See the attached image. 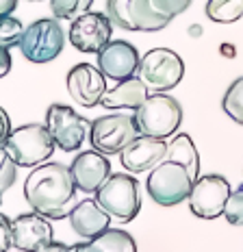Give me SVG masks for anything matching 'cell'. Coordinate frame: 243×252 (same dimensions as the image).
<instances>
[{
    "label": "cell",
    "mask_w": 243,
    "mask_h": 252,
    "mask_svg": "<svg viewBox=\"0 0 243 252\" xmlns=\"http://www.w3.org/2000/svg\"><path fill=\"white\" fill-rule=\"evenodd\" d=\"M76 193L72 170L63 163H41L24 183V198L30 209L48 220H63L70 215V204Z\"/></svg>",
    "instance_id": "6da1fadb"
},
{
    "label": "cell",
    "mask_w": 243,
    "mask_h": 252,
    "mask_svg": "<svg viewBox=\"0 0 243 252\" xmlns=\"http://www.w3.org/2000/svg\"><path fill=\"white\" fill-rule=\"evenodd\" d=\"M55 148V137L50 135L48 126L41 124H24L20 128H13L7 141H2V150L20 167H37L46 163Z\"/></svg>",
    "instance_id": "7a4b0ae2"
},
{
    "label": "cell",
    "mask_w": 243,
    "mask_h": 252,
    "mask_svg": "<svg viewBox=\"0 0 243 252\" xmlns=\"http://www.w3.org/2000/svg\"><path fill=\"white\" fill-rule=\"evenodd\" d=\"M135 120L141 135L167 139L178 130L182 122V107L176 98L163 94H152L148 100L135 109Z\"/></svg>",
    "instance_id": "3957f363"
},
{
    "label": "cell",
    "mask_w": 243,
    "mask_h": 252,
    "mask_svg": "<svg viewBox=\"0 0 243 252\" xmlns=\"http://www.w3.org/2000/svg\"><path fill=\"white\" fill-rule=\"evenodd\" d=\"M193 178L182 163L176 161H163L148 176V193L161 207H174L182 200H189L193 189Z\"/></svg>",
    "instance_id": "277c9868"
},
{
    "label": "cell",
    "mask_w": 243,
    "mask_h": 252,
    "mask_svg": "<svg viewBox=\"0 0 243 252\" xmlns=\"http://www.w3.org/2000/svg\"><path fill=\"white\" fill-rule=\"evenodd\" d=\"M141 135L139 126H137L135 115L126 113H111L102 118L93 120L91 128H89V141H91L93 150L102 152V155H120L133 139Z\"/></svg>",
    "instance_id": "5b68a950"
},
{
    "label": "cell",
    "mask_w": 243,
    "mask_h": 252,
    "mask_svg": "<svg viewBox=\"0 0 243 252\" xmlns=\"http://www.w3.org/2000/svg\"><path fill=\"white\" fill-rule=\"evenodd\" d=\"M137 76L146 83V87L152 94H163L174 89L182 81L184 63L170 48H154L141 57Z\"/></svg>",
    "instance_id": "8992f818"
},
{
    "label": "cell",
    "mask_w": 243,
    "mask_h": 252,
    "mask_svg": "<svg viewBox=\"0 0 243 252\" xmlns=\"http://www.w3.org/2000/svg\"><path fill=\"white\" fill-rule=\"evenodd\" d=\"M96 200L113 215L118 222H133L141 211V198L137 181L130 174H111L96 191Z\"/></svg>",
    "instance_id": "52a82bcc"
},
{
    "label": "cell",
    "mask_w": 243,
    "mask_h": 252,
    "mask_svg": "<svg viewBox=\"0 0 243 252\" xmlns=\"http://www.w3.org/2000/svg\"><path fill=\"white\" fill-rule=\"evenodd\" d=\"M65 46V33L57 18L35 20L24 29L20 50L30 63H48L61 55Z\"/></svg>",
    "instance_id": "ba28073f"
},
{
    "label": "cell",
    "mask_w": 243,
    "mask_h": 252,
    "mask_svg": "<svg viewBox=\"0 0 243 252\" xmlns=\"http://www.w3.org/2000/svg\"><path fill=\"white\" fill-rule=\"evenodd\" d=\"M107 13L111 22L124 31L156 33L172 22L154 11L150 0H107Z\"/></svg>",
    "instance_id": "9c48e42d"
},
{
    "label": "cell",
    "mask_w": 243,
    "mask_h": 252,
    "mask_svg": "<svg viewBox=\"0 0 243 252\" xmlns=\"http://www.w3.org/2000/svg\"><path fill=\"white\" fill-rule=\"evenodd\" d=\"M230 193V183L221 174L200 176L193 183L191 196H189V209L193 215L202 220H215L224 215Z\"/></svg>",
    "instance_id": "30bf717a"
},
{
    "label": "cell",
    "mask_w": 243,
    "mask_h": 252,
    "mask_svg": "<svg viewBox=\"0 0 243 252\" xmlns=\"http://www.w3.org/2000/svg\"><path fill=\"white\" fill-rule=\"evenodd\" d=\"M46 126L57 146L65 152L81 148L87 137V130L91 128V124L67 104H50L46 111Z\"/></svg>",
    "instance_id": "8fae6325"
},
{
    "label": "cell",
    "mask_w": 243,
    "mask_h": 252,
    "mask_svg": "<svg viewBox=\"0 0 243 252\" xmlns=\"http://www.w3.org/2000/svg\"><path fill=\"white\" fill-rule=\"evenodd\" d=\"M113 35V22L109 13L102 11H87L81 18L72 20L70 26V44L78 52L98 55L100 50L111 41Z\"/></svg>",
    "instance_id": "7c38bea8"
},
{
    "label": "cell",
    "mask_w": 243,
    "mask_h": 252,
    "mask_svg": "<svg viewBox=\"0 0 243 252\" xmlns=\"http://www.w3.org/2000/svg\"><path fill=\"white\" fill-rule=\"evenodd\" d=\"M67 92L72 100L85 109L98 107L102 102V96L107 89V76L100 67H93L89 63H78L67 72Z\"/></svg>",
    "instance_id": "4fadbf2b"
},
{
    "label": "cell",
    "mask_w": 243,
    "mask_h": 252,
    "mask_svg": "<svg viewBox=\"0 0 243 252\" xmlns=\"http://www.w3.org/2000/svg\"><path fill=\"white\" fill-rule=\"evenodd\" d=\"M139 52L133 44L124 39L109 41L102 50L98 52V67L102 70V74L113 81H126V78L137 76L139 70Z\"/></svg>",
    "instance_id": "5bb4252c"
},
{
    "label": "cell",
    "mask_w": 243,
    "mask_h": 252,
    "mask_svg": "<svg viewBox=\"0 0 243 252\" xmlns=\"http://www.w3.org/2000/svg\"><path fill=\"white\" fill-rule=\"evenodd\" d=\"M167 155V141L150 137V135H139L133 139L124 150L120 152V161L133 174H141V172L154 170L158 163L165 161Z\"/></svg>",
    "instance_id": "9a60e30c"
},
{
    "label": "cell",
    "mask_w": 243,
    "mask_h": 252,
    "mask_svg": "<svg viewBox=\"0 0 243 252\" xmlns=\"http://www.w3.org/2000/svg\"><path fill=\"white\" fill-rule=\"evenodd\" d=\"M11 230H13V248L20 252H37L41 246L50 244L52 230L48 218L39 215L37 211L33 213H22L15 220H11Z\"/></svg>",
    "instance_id": "2e32d148"
},
{
    "label": "cell",
    "mask_w": 243,
    "mask_h": 252,
    "mask_svg": "<svg viewBox=\"0 0 243 252\" xmlns=\"http://www.w3.org/2000/svg\"><path fill=\"white\" fill-rule=\"evenodd\" d=\"M76 189L83 193H96L111 176V163L107 155L98 150L81 152L70 165Z\"/></svg>",
    "instance_id": "e0dca14e"
},
{
    "label": "cell",
    "mask_w": 243,
    "mask_h": 252,
    "mask_svg": "<svg viewBox=\"0 0 243 252\" xmlns=\"http://www.w3.org/2000/svg\"><path fill=\"white\" fill-rule=\"evenodd\" d=\"M111 218H113V215H111L96 198L81 200L70 211V224H72L74 233L85 239H93V237H98L100 233H104L111 224Z\"/></svg>",
    "instance_id": "ac0fdd59"
},
{
    "label": "cell",
    "mask_w": 243,
    "mask_h": 252,
    "mask_svg": "<svg viewBox=\"0 0 243 252\" xmlns=\"http://www.w3.org/2000/svg\"><path fill=\"white\" fill-rule=\"evenodd\" d=\"M148 96H150V89L146 87V83L139 76H133L120 81L113 89H109L100 104L104 109H133L135 111L148 100Z\"/></svg>",
    "instance_id": "d6986e66"
},
{
    "label": "cell",
    "mask_w": 243,
    "mask_h": 252,
    "mask_svg": "<svg viewBox=\"0 0 243 252\" xmlns=\"http://www.w3.org/2000/svg\"><path fill=\"white\" fill-rule=\"evenodd\" d=\"M165 159L167 161H176V163H182L189 170V174H191L193 181H198L200 178V155H198V148H195L193 139L189 137L187 133L176 135V137L167 144Z\"/></svg>",
    "instance_id": "ffe728a7"
},
{
    "label": "cell",
    "mask_w": 243,
    "mask_h": 252,
    "mask_svg": "<svg viewBox=\"0 0 243 252\" xmlns=\"http://www.w3.org/2000/svg\"><path fill=\"white\" fill-rule=\"evenodd\" d=\"M87 252H137V244L126 230L107 228L98 237L89 239Z\"/></svg>",
    "instance_id": "44dd1931"
},
{
    "label": "cell",
    "mask_w": 243,
    "mask_h": 252,
    "mask_svg": "<svg viewBox=\"0 0 243 252\" xmlns=\"http://www.w3.org/2000/svg\"><path fill=\"white\" fill-rule=\"evenodd\" d=\"M207 15L217 24H232L243 18V0H209Z\"/></svg>",
    "instance_id": "7402d4cb"
},
{
    "label": "cell",
    "mask_w": 243,
    "mask_h": 252,
    "mask_svg": "<svg viewBox=\"0 0 243 252\" xmlns=\"http://www.w3.org/2000/svg\"><path fill=\"white\" fill-rule=\"evenodd\" d=\"M221 109H224L232 122L243 124V76L232 81V85L226 89L224 100H221Z\"/></svg>",
    "instance_id": "603a6c76"
},
{
    "label": "cell",
    "mask_w": 243,
    "mask_h": 252,
    "mask_svg": "<svg viewBox=\"0 0 243 252\" xmlns=\"http://www.w3.org/2000/svg\"><path fill=\"white\" fill-rule=\"evenodd\" d=\"M93 0H50L52 15L57 20H76L91 9Z\"/></svg>",
    "instance_id": "cb8c5ba5"
},
{
    "label": "cell",
    "mask_w": 243,
    "mask_h": 252,
    "mask_svg": "<svg viewBox=\"0 0 243 252\" xmlns=\"http://www.w3.org/2000/svg\"><path fill=\"white\" fill-rule=\"evenodd\" d=\"M24 35V26L18 18L11 15H2L0 20V48H11V46H20Z\"/></svg>",
    "instance_id": "d4e9b609"
},
{
    "label": "cell",
    "mask_w": 243,
    "mask_h": 252,
    "mask_svg": "<svg viewBox=\"0 0 243 252\" xmlns=\"http://www.w3.org/2000/svg\"><path fill=\"white\" fill-rule=\"evenodd\" d=\"M224 215L232 226H243V185H239L230 193Z\"/></svg>",
    "instance_id": "484cf974"
},
{
    "label": "cell",
    "mask_w": 243,
    "mask_h": 252,
    "mask_svg": "<svg viewBox=\"0 0 243 252\" xmlns=\"http://www.w3.org/2000/svg\"><path fill=\"white\" fill-rule=\"evenodd\" d=\"M150 2L156 13H161L163 18H167V20H174L176 15L187 11L191 0H150Z\"/></svg>",
    "instance_id": "4316f807"
},
{
    "label": "cell",
    "mask_w": 243,
    "mask_h": 252,
    "mask_svg": "<svg viewBox=\"0 0 243 252\" xmlns=\"http://www.w3.org/2000/svg\"><path fill=\"white\" fill-rule=\"evenodd\" d=\"M18 181V163L2 150V170H0V191L7 193L9 187Z\"/></svg>",
    "instance_id": "83f0119b"
},
{
    "label": "cell",
    "mask_w": 243,
    "mask_h": 252,
    "mask_svg": "<svg viewBox=\"0 0 243 252\" xmlns=\"http://www.w3.org/2000/svg\"><path fill=\"white\" fill-rule=\"evenodd\" d=\"M0 226H2V246L0 250L2 252H9L13 246V230H11V220L7 215H0Z\"/></svg>",
    "instance_id": "f1b7e54d"
},
{
    "label": "cell",
    "mask_w": 243,
    "mask_h": 252,
    "mask_svg": "<svg viewBox=\"0 0 243 252\" xmlns=\"http://www.w3.org/2000/svg\"><path fill=\"white\" fill-rule=\"evenodd\" d=\"M37 252H72V246L61 244V241H50V244L41 246Z\"/></svg>",
    "instance_id": "f546056e"
},
{
    "label": "cell",
    "mask_w": 243,
    "mask_h": 252,
    "mask_svg": "<svg viewBox=\"0 0 243 252\" xmlns=\"http://www.w3.org/2000/svg\"><path fill=\"white\" fill-rule=\"evenodd\" d=\"M0 57H2V70H0V76H7L9 70H11V55H9V48H0Z\"/></svg>",
    "instance_id": "4dcf8cb0"
},
{
    "label": "cell",
    "mask_w": 243,
    "mask_h": 252,
    "mask_svg": "<svg viewBox=\"0 0 243 252\" xmlns=\"http://www.w3.org/2000/svg\"><path fill=\"white\" fill-rule=\"evenodd\" d=\"M18 7V0H0V15H11Z\"/></svg>",
    "instance_id": "1f68e13d"
},
{
    "label": "cell",
    "mask_w": 243,
    "mask_h": 252,
    "mask_svg": "<svg viewBox=\"0 0 243 252\" xmlns=\"http://www.w3.org/2000/svg\"><path fill=\"white\" fill-rule=\"evenodd\" d=\"M0 118H2V141H7V137L11 135V122H9V115L7 111H0Z\"/></svg>",
    "instance_id": "d6a6232c"
},
{
    "label": "cell",
    "mask_w": 243,
    "mask_h": 252,
    "mask_svg": "<svg viewBox=\"0 0 243 252\" xmlns=\"http://www.w3.org/2000/svg\"><path fill=\"white\" fill-rule=\"evenodd\" d=\"M72 252H87V244H74Z\"/></svg>",
    "instance_id": "836d02e7"
},
{
    "label": "cell",
    "mask_w": 243,
    "mask_h": 252,
    "mask_svg": "<svg viewBox=\"0 0 243 252\" xmlns=\"http://www.w3.org/2000/svg\"><path fill=\"white\" fill-rule=\"evenodd\" d=\"M30 2H39V0H30Z\"/></svg>",
    "instance_id": "e575fe53"
}]
</instances>
